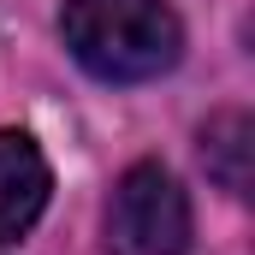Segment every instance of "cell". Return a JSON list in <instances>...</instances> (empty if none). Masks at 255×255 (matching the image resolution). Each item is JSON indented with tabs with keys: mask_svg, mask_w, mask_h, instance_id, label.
I'll use <instances>...</instances> for the list:
<instances>
[{
	"mask_svg": "<svg viewBox=\"0 0 255 255\" xmlns=\"http://www.w3.org/2000/svg\"><path fill=\"white\" fill-rule=\"evenodd\" d=\"M54 190V172H48V154L24 136V130H0V244L24 238Z\"/></svg>",
	"mask_w": 255,
	"mask_h": 255,
	"instance_id": "obj_3",
	"label": "cell"
},
{
	"mask_svg": "<svg viewBox=\"0 0 255 255\" xmlns=\"http://www.w3.org/2000/svg\"><path fill=\"white\" fill-rule=\"evenodd\" d=\"M113 255H184L190 250V196L160 160H136L107 202Z\"/></svg>",
	"mask_w": 255,
	"mask_h": 255,
	"instance_id": "obj_2",
	"label": "cell"
},
{
	"mask_svg": "<svg viewBox=\"0 0 255 255\" xmlns=\"http://www.w3.org/2000/svg\"><path fill=\"white\" fill-rule=\"evenodd\" d=\"M65 48L101 83H148L184 54L172 0H65Z\"/></svg>",
	"mask_w": 255,
	"mask_h": 255,
	"instance_id": "obj_1",
	"label": "cell"
},
{
	"mask_svg": "<svg viewBox=\"0 0 255 255\" xmlns=\"http://www.w3.org/2000/svg\"><path fill=\"white\" fill-rule=\"evenodd\" d=\"M202 154H208V172H214L226 190L244 196V184H250V119H244V113H220V119H208V130H202Z\"/></svg>",
	"mask_w": 255,
	"mask_h": 255,
	"instance_id": "obj_4",
	"label": "cell"
}]
</instances>
